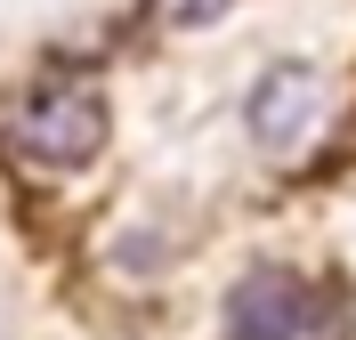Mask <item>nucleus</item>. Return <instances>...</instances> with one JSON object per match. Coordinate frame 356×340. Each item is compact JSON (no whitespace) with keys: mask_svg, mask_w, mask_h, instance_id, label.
I'll return each instance as SVG.
<instances>
[{"mask_svg":"<svg viewBox=\"0 0 356 340\" xmlns=\"http://www.w3.org/2000/svg\"><path fill=\"white\" fill-rule=\"evenodd\" d=\"M0 146L17 162H41V170H73V162H89L106 146V97L89 81H41L33 97L8 106Z\"/></svg>","mask_w":356,"mask_h":340,"instance_id":"1","label":"nucleus"},{"mask_svg":"<svg viewBox=\"0 0 356 340\" xmlns=\"http://www.w3.org/2000/svg\"><path fill=\"white\" fill-rule=\"evenodd\" d=\"M227 340H308L316 324H324V308H316L308 275L291 268H251L235 292H227Z\"/></svg>","mask_w":356,"mask_h":340,"instance_id":"2","label":"nucleus"},{"mask_svg":"<svg viewBox=\"0 0 356 340\" xmlns=\"http://www.w3.org/2000/svg\"><path fill=\"white\" fill-rule=\"evenodd\" d=\"M243 122H251V138H259L267 154H300V146L324 130V81H316L308 65L259 73V90L243 97Z\"/></svg>","mask_w":356,"mask_h":340,"instance_id":"3","label":"nucleus"},{"mask_svg":"<svg viewBox=\"0 0 356 340\" xmlns=\"http://www.w3.org/2000/svg\"><path fill=\"white\" fill-rule=\"evenodd\" d=\"M146 8H154L162 24H211V17H227V8H235V0H146Z\"/></svg>","mask_w":356,"mask_h":340,"instance_id":"4","label":"nucleus"}]
</instances>
